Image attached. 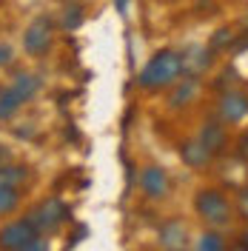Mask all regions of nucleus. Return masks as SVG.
Segmentation results:
<instances>
[{"mask_svg":"<svg viewBox=\"0 0 248 251\" xmlns=\"http://www.w3.org/2000/svg\"><path fill=\"white\" fill-rule=\"evenodd\" d=\"M20 208V188L0 183V217H9Z\"/></svg>","mask_w":248,"mask_h":251,"instance_id":"nucleus-17","label":"nucleus"},{"mask_svg":"<svg viewBox=\"0 0 248 251\" xmlns=\"http://www.w3.org/2000/svg\"><path fill=\"white\" fill-rule=\"evenodd\" d=\"M200 97V77H191V75H183L174 86H169V109H186L194 100Z\"/></svg>","mask_w":248,"mask_h":251,"instance_id":"nucleus-9","label":"nucleus"},{"mask_svg":"<svg viewBox=\"0 0 248 251\" xmlns=\"http://www.w3.org/2000/svg\"><path fill=\"white\" fill-rule=\"evenodd\" d=\"M6 160H12V154H9L6 146H0V163H6Z\"/></svg>","mask_w":248,"mask_h":251,"instance_id":"nucleus-24","label":"nucleus"},{"mask_svg":"<svg viewBox=\"0 0 248 251\" xmlns=\"http://www.w3.org/2000/svg\"><path fill=\"white\" fill-rule=\"evenodd\" d=\"M12 86H15L17 94H20V97L29 103L31 97L40 92V77H37V75H31V72H20V75L15 77V83H12Z\"/></svg>","mask_w":248,"mask_h":251,"instance_id":"nucleus-16","label":"nucleus"},{"mask_svg":"<svg viewBox=\"0 0 248 251\" xmlns=\"http://www.w3.org/2000/svg\"><path fill=\"white\" fill-rule=\"evenodd\" d=\"M140 188H143V194H146L149 200H154V203L166 200V197L171 194V177H169V172H166L163 166H157V163L146 166V169L140 172Z\"/></svg>","mask_w":248,"mask_h":251,"instance_id":"nucleus-7","label":"nucleus"},{"mask_svg":"<svg viewBox=\"0 0 248 251\" xmlns=\"http://www.w3.org/2000/svg\"><path fill=\"white\" fill-rule=\"evenodd\" d=\"M29 180H31V169L29 166H23V163H12V160L0 163V183H6V186H12V188H23Z\"/></svg>","mask_w":248,"mask_h":251,"instance_id":"nucleus-13","label":"nucleus"},{"mask_svg":"<svg viewBox=\"0 0 248 251\" xmlns=\"http://www.w3.org/2000/svg\"><path fill=\"white\" fill-rule=\"evenodd\" d=\"M194 211L211 228H225L234 220V214H237L234 200L217 186H205L194 194Z\"/></svg>","mask_w":248,"mask_h":251,"instance_id":"nucleus-2","label":"nucleus"},{"mask_svg":"<svg viewBox=\"0 0 248 251\" xmlns=\"http://www.w3.org/2000/svg\"><path fill=\"white\" fill-rule=\"evenodd\" d=\"M234 208H237V214L248 223V188L243 191H237V200H234Z\"/></svg>","mask_w":248,"mask_h":251,"instance_id":"nucleus-20","label":"nucleus"},{"mask_svg":"<svg viewBox=\"0 0 248 251\" xmlns=\"http://www.w3.org/2000/svg\"><path fill=\"white\" fill-rule=\"evenodd\" d=\"M183 77V51H174V49H160L154 51L149 63L140 69L137 75V86L143 92L157 94L163 89L174 86L177 80Z\"/></svg>","mask_w":248,"mask_h":251,"instance_id":"nucleus-1","label":"nucleus"},{"mask_svg":"<svg viewBox=\"0 0 248 251\" xmlns=\"http://www.w3.org/2000/svg\"><path fill=\"white\" fill-rule=\"evenodd\" d=\"M23 103H26V100L17 94L15 86H6V89L0 92V120H9V117H12Z\"/></svg>","mask_w":248,"mask_h":251,"instance_id":"nucleus-14","label":"nucleus"},{"mask_svg":"<svg viewBox=\"0 0 248 251\" xmlns=\"http://www.w3.org/2000/svg\"><path fill=\"white\" fill-rule=\"evenodd\" d=\"M26 217L34 223V228L40 234L46 237V234H54L63 223L69 220V205L63 203L60 197H46V200H40V203L34 205Z\"/></svg>","mask_w":248,"mask_h":251,"instance_id":"nucleus-5","label":"nucleus"},{"mask_svg":"<svg viewBox=\"0 0 248 251\" xmlns=\"http://www.w3.org/2000/svg\"><path fill=\"white\" fill-rule=\"evenodd\" d=\"M83 23V9L80 6H66V15H63V29H77Z\"/></svg>","mask_w":248,"mask_h":251,"instance_id":"nucleus-18","label":"nucleus"},{"mask_svg":"<svg viewBox=\"0 0 248 251\" xmlns=\"http://www.w3.org/2000/svg\"><path fill=\"white\" fill-rule=\"evenodd\" d=\"M225 246H228V243H225V237H223V228H211V226H208L200 234V240L194 243V249H200V251H223Z\"/></svg>","mask_w":248,"mask_h":251,"instance_id":"nucleus-15","label":"nucleus"},{"mask_svg":"<svg viewBox=\"0 0 248 251\" xmlns=\"http://www.w3.org/2000/svg\"><path fill=\"white\" fill-rule=\"evenodd\" d=\"M43 246H46V240L34 228V223L29 217L9 220L0 228V249H6V251H37Z\"/></svg>","mask_w":248,"mask_h":251,"instance_id":"nucleus-3","label":"nucleus"},{"mask_svg":"<svg viewBox=\"0 0 248 251\" xmlns=\"http://www.w3.org/2000/svg\"><path fill=\"white\" fill-rule=\"evenodd\" d=\"M12 54H15V51H12V46H9V43H0V66H9V63L15 60Z\"/></svg>","mask_w":248,"mask_h":251,"instance_id":"nucleus-22","label":"nucleus"},{"mask_svg":"<svg viewBox=\"0 0 248 251\" xmlns=\"http://www.w3.org/2000/svg\"><path fill=\"white\" fill-rule=\"evenodd\" d=\"M157 246L166 251H180L188 249V226L180 217H169L160 223L157 228Z\"/></svg>","mask_w":248,"mask_h":251,"instance_id":"nucleus-8","label":"nucleus"},{"mask_svg":"<svg viewBox=\"0 0 248 251\" xmlns=\"http://www.w3.org/2000/svg\"><path fill=\"white\" fill-rule=\"evenodd\" d=\"M177 154H180V160L186 163L188 169H208L211 163H214V154L205 149L200 143V137H188V140H183L180 146H177Z\"/></svg>","mask_w":248,"mask_h":251,"instance_id":"nucleus-10","label":"nucleus"},{"mask_svg":"<svg viewBox=\"0 0 248 251\" xmlns=\"http://www.w3.org/2000/svg\"><path fill=\"white\" fill-rule=\"evenodd\" d=\"M248 117V94L240 89H228L220 94L217 100V120H223L225 126H237Z\"/></svg>","mask_w":248,"mask_h":251,"instance_id":"nucleus-6","label":"nucleus"},{"mask_svg":"<svg viewBox=\"0 0 248 251\" xmlns=\"http://www.w3.org/2000/svg\"><path fill=\"white\" fill-rule=\"evenodd\" d=\"M237 157H240L243 163H248V131H243L240 140H237Z\"/></svg>","mask_w":248,"mask_h":251,"instance_id":"nucleus-21","label":"nucleus"},{"mask_svg":"<svg viewBox=\"0 0 248 251\" xmlns=\"http://www.w3.org/2000/svg\"><path fill=\"white\" fill-rule=\"evenodd\" d=\"M231 40H234V29H228V26H225V29L214 31V37H211V49H214V51H220V49L225 46V43H231Z\"/></svg>","mask_w":248,"mask_h":251,"instance_id":"nucleus-19","label":"nucleus"},{"mask_svg":"<svg viewBox=\"0 0 248 251\" xmlns=\"http://www.w3.org/2000/svg\"><path fill=\"white\" fill-rule=\"evenodd\" d=\"M214 63V49L208 46H191L188 51H183V75L191 77H202Z\"/></svg>","mask_w":248,"mask_h":251,"instance_id":"nucleus-12","label":"nucleus"},{"mask_svg":"<svg viewBox=\"0 0 248 251\" xmlns=\"http://www.w3.org/2000/svg\"><path fill=\"white\" fill-rule=\"evenodd\" d=\"M54 46V20L49 15H37L23 29V51L29 57H43Z\"/></svg>","mask_w":248,"mask_h":251,"instance_id":"nucleus-4","label":"nucleus"},{"mask_svg":"<svg viewBox=\"0 0 248 251\" xmlns=\"http://www.w3.org/2000/svg\"><path fill=\"white\" fill-rule=\"evenodd\" d=\"M197 137H200V143L214 157H220L228 149V128H225L223 120H205V123L200 126V134H197Z\"/></svg>","mask_w":248,"mask_h":251,"instance_id":"nucleus-11","label":"nucleus"},{"mask_svg":"<svg viewBox=\"0 0 248 251\" xmlns=\"http://www.w3.org/2000/svg\"><path fill=\"white\" fill-rule=\"evenodd\" d=\"M237 246H240V249H246V251H248V226H246V228H243V231H240V234H237Z\"/></svg>","mask_w":248,"mask_h":251,"instance_id":"nucleus-23","label":"nucleus"}]
</instances>
